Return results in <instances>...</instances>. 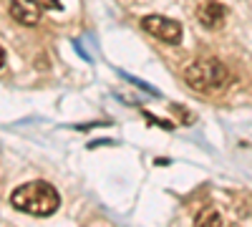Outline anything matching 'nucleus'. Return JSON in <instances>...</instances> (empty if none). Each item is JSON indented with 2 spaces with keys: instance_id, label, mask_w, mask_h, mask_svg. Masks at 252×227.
I'll use <instances>...</instances> for the list:
<instances>
[{
  "instance_id": "obj_1",
  "label": "nucleus",
  "mask_w": 252,
  "mask_h": 227,
  "mask_svg": "<svg viewBox=\"0 0 252 227\" xmlns=\"http://www.w3.org/2000/svg\"><path fill=\"white\" fill-rule=\"evenodd\" d=\"M10 204L20 212H28L33 217H48L58 210L61 197L53 184L48 182H28L10 195Z\"/></svg>"
},
{
  "instance_id": "obj_2",
  "label": "nucleus",
  "mask_w": 252,
  "mask_h": 227,
  "mask_svg": "<svg viewBox=\"0 0 252 227\" xmlns=\"http://www.w3.org/2000/svg\"><path fill=\"white\" fill-rule=\"evenodd\" d=\"M182 76L189 84V89H194L199 94H215V91L224 89L229 81L224 64L217 58H197L182 71Z\"/></svg>"
},
{
  "instance_id": "obj_3",
  "label": "nucleus",
  "mask_w": 252,
  "mask_h": 227,
  "mask_svg": "<svg viewBox=\"0 0 252 227\" xmlns=\"http://www.w3.org/2000/svg\"><path fill=\"white\" fill-rule=\"evenodd\" d=\"M141 28L146 33H152L154 38L164 40V43H172V46L182 43V35H184V31H182V26L177 23V20L164 18V15H146L141 20Z\"/></svg>"
},
{
  "instance_id": "obj_4",
  "label": "nucleus",
  "mask_w": 252,
  "mask_h": 227,
  "mask_svg": "<svg viewBox=\"0 0 252 227\" xmlns=\"http://www.w3.org/2000/svg\"><path fill=\"white\" fill-rule=\"evenodd\" d=\"M8 10H10V18L20 26H38L40 20V5L35 0H8Z\"/></svg>"
},
{
  "instance_id": "obj_5",
  "label": "nucleus",
  "mask_w": 252,
  "mask_h": 227,
  "mask_svg": "<svg viewBox=\"0 0 252 227\" xmlns=\"http://www.w3.org/2000/svg\"><path fill=\"white\" fill-rule=\"evenodd\" d=\"M197 18L207 31H217V28L224 26L227 8L222 3H217V0H202L199 8H197Z\"/></svg>"
},
{
  "instance_id": "obj_6",
  "label": "nucleus",
  "mask_w": 252,
  "mask_h": 227,
  "mask_svg": "<svg viewBox=\"0 0 252 227\" xmlns=\"http://www.w3.org/2000/svg\"><path fill=\"white\" fill-rule=\"evenodd\" d=\"M197 225H222V215L215 207H207L204 212L197 215Z\"/></svg>"
},
{
  "instance_id": "obj_7",
  "label": "nucleus",
  "mask_w": 252,
  "mask_h": 227,
  "mask_svg": "<svg viewBox=\"0 0 252 227\" xmlns=\"http://www.w3.org/2000/svg\"><path fill=\"white\" fill-rule=\"evenodd\" d=\"M35 3H38L40 8H51V10H58V8H61L58 0H35Z\"/></svg>"
},
{
  "instance_id": "obj_8",
  "label": "nucleus",
  "mask_w": 252,
  "mask_h": 227,
  "mask_svg": "<svg viewBox=\"0 0 252 227\" xmlns=\"http://www.w3.org/2000/svg\"><path fill=\"white\" fill-rule=\"evenodd\" d=\"M3 66H5V51L0 48V68H3Z\"/></svg>"
}]
</instances>
